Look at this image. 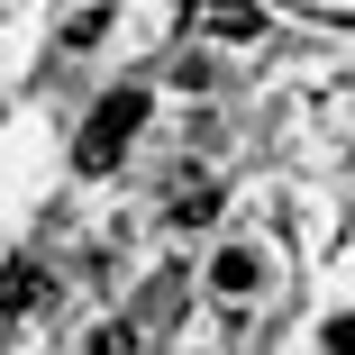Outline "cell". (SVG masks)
I'll use <instances>...</instances> for the list:
<instances>
[{"label": "cell", "mask_w": 355, "mask_h": 355, "mask_svg": "<svg viewBox=\"0 0 355 355\" xmlns=\"http://www.w3.org/2000/svg\"><path fill=\"white\" fill-rule=\"evenodd\" d=\"M146 128V92H110L92 119H83V146H73V164L83 173H110L119 155H128V137Z\"/></svg>", "instance_id": "6da1fadb"}, {"label": "cell", "mask_w": 355, "mask_h": 355, "mask_svg": "<svg viewBox=\"0 0 355 355\" xmlns=\"http://www.w3.org/2000/svg\"><path fill=\"white\" fill-rule=\"evenodd\" d=\"M182 19L200 37H228V46H255L264 37V10H255V0H182Z\"/></svg>", "instance_id": "7a4b0ae2"}, {"label": "cell", "mask_w": 355, "mask_h": 355, "mask_svg": "<svg viewBox=\"0 0 355 355\" xmlns=\"http://www.w3.org/2000/svg\"><path fill=\"white\" fill-rule=\"evenodd\" d=\"M46 301H55L46 264H28V255H10V264H0V319H37Z\"/></svg>", "instance_id": "3957f363"}, {"label": "cell", "mask_w": 355, "mask_h": 355, "mask_svg": "<svg viewBox=\"0 0 355 355\" xmlns=\"http://www.w3.org/2000/svg\"><path fill=\"white\" fill-rule=\"evenodd\" d=\"M255 273H264V264H255L246 246H219V264H209V282H219V292H255Z\"/></svg>", "instance_id": "277c9868"}, {"label": "cell", "mask_w": 355, "mask_h": 355, "mask_svg": "<svg viewBox=\"0 0 355 355\" xmlns=\"http://www.w3.org/2000/svg\"><path fill=\"white\" fill-rule=\"evenodd\" d=\"M209 209H219V191H209V182H182V191H173V228H200Z\"/></svg>", "instance_id": "5b68a950"}, {"label": "cell", "mask_w": 355, "mask_h": 355, "mask_svg": "<svg viewBox=\"0 0 355 355\" xmlns=\"http://www.w3.org/2000/svg\"><path fill=\"white\" fill-rule=\"evenodd\" d=\"M92 355H137V328H128V319H110V328H92Z\"/></svg>", "instance_id": "8992f818"}, {"label": "cell", "mask_w": 355, "mask_h": 355, "mask_svg": "<svg viewBox=\"0 0 355 355\" xmlns=\"http://www.w3.org/2000/svg\"><path fill=\"white\" fill-rule=\"evenodd\" d=\"M328 346H337V355H355V310H346V319L328 328Z\"/></svg>", "instance_id": "52a82bcc"}, {"label": "cell", "mask_w": 355, "mask_h": 355, "mask_svg": "<svg viewBox=\"0 0 355 355\" xmlns=\"http://www.w3.org/2000/svg\"><path fill=\"white\" fill-rule=\"evenodd\" d=\"M310 10H337V19H355V0H310Z\"/></svg>", "instance_id": "ba28073f"}]
</instances>
